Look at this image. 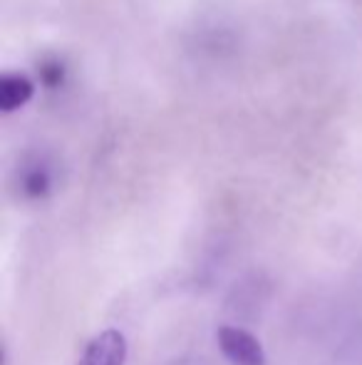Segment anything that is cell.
Listing matches in <instances>:
<instances>
[{"label": "cell", "mask_w": 362, "mask_h": 365, "mask_svg": "<svg viewBox=\"0 0 362 365\" xmlns=\"http://www.w3.org/2000/svg\"><path fill=\"white\" fill-rule=\"evenodd\" d=\"M43 80L48 82L50 87L60 85L63 82V65L58 63V60H50V63L43 65Z\"/></svg>", "instance_id": "obj_5"}, {"label": "cell", "mask_w": 362, "mask_h": 365, "mask_svg": "<svg viewBox=\"0 0 362 365\" xmlns=\"http://www.w3.org/2000/svg\"><path fill=\"white\" fill-rule=\"evenodd\" d=\"M127 363V338L115 328L97 333L85 346L78 365H124Z\"/></svg>", "instance_id": "obj_2"}, {"label": "cell", "mask_w": 362, "mask_h": 365, "mask_svg": "<svg viewBox=\"0 0 362 365\" xmlns=\"http://www.w3.org/2000/svg\"><path fill=\"white\" fill-rule=\"evenodd\" d=\"M18 187L25 199H33V202L48 199L55 187V172L48 159L33 157L28 162H23V167L18 172Z\"/></svg>", "instance_id": "obj_3"}, {"label": "cell", "mask_w": 362, "mask_h": 365, "mask_svg": "<svg viewBox=\"0 0 362 365\" xmlns=\"http://www.w3.org/2000/svg\"><path fill=\"white\" fill-rule=\"evenodd\" d=\"M216 341L223 358L231 365H266V351L261 341L246 328L221 326L216 331Z\"/></svg>", "instance_id": "obj_1"}, {"label": "cell", "mask_w": 362, "mask_h": 365, "mask_svg": "<svg viewBox=\"0 0 362 365\" xmlns=\"http://www.w3.org/2000/svg\"><path fill=\"white\" fill-rule=\"evenodd\" d=\"M35 95V85L30 77L18 75V73H8L0 80V110L5 115L25 107Z\"/></svg>", "instance_id": "obj_4"}]
</instances>
